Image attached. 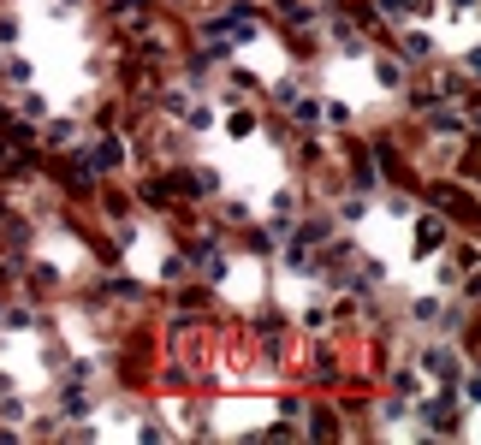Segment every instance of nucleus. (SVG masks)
Masks as SVG:
<instances>
[{
	"instance_id": "nucleus-1",
	"label": "nucleus",
	"mask_w": 481,
	"mask_h": 445,
	"mask_svg": "<svg viewBox=\"0 0 481 445\" xmlns=\"http://www.w3.org/2000/svg\"><path fill=\"white\" fill-rule=\"evenodd\" d=\"M60 184L72 196H96V160L89 155H66L60 160Z\"/></svg>"
},
{
	"instance_id": "nucleus-2",
	"label": "nucleus",
	"mask_w": 481,
	"mask_h": 445,
	"mask_svg": "<svg viewBox=\"0 0 481 445\" xmlns=\"http://www.w3.org/2000/svg\"><path fill=\"white\" fill-rule=\"evenodd\" d=\"M416 422H428V427H440V433H452V422H458V398H452V392H440V398L416 404Z\"/></svg>"
},
{
	"instance_id": "nucleus-3",
	"label": "nucleus",
	"mask_w": 481,
	"mask_h": 445,
	"mask_svg": "<svg viewBox=\"0 0 481 445\" xmlns=\"http://www.w3.org/2000/svg\"><path fill=\"white\" fill-rule=\"evenodd\" d=\"M428 131H434V137H476V125H469L463 113H452V107H440V101H434V107H428Z\"/></svg>"
},
{
	"instance_id": "nucleus-4",
	"label": "nucleus",
	"mask_w": 481,
	"mask_h": 445,
	"mask_svg": "<svg viewBox=\"0 0 481 445\" xmlns=\"http://www.w3.org/2000/svg\"><path fill=\"white\" fill-rule=\"evenodd\" d=\"M446 244V214H422L416 220V255H434Z\"/></svg>"
},
{
	"instance_id": "nucleus-5",
	"label": "nucleus",
	"mask_w": 481,
	"mask_h": 445,
	"mask_svg": "<svg viewBox=\"0 0 481 445\" xmlns=\"http://www.w3.org/2000/svg\"><path fill=\"white\" fill-rule=\"evenodd\" d=\"M327 238H333V220H327V214H309L298 232H291V244H298V250H315V244H327Z\"/></svg>"
},
{
	"instance_id": "nucleus-6",
	"label": "nucleus",
	"mask_w": 481,
	"mask_h": 445,
	"mask_svg": "<svg viewBox=\"0 0 481 445\" xmlns=\"http://www.w3.org/2000/svg\"><path fill=\"white\" fill-rule=\"evenodd\" d=\"M333 48L339 54H369V36L357 30V19H333Z\"/></svg>"
},
{
	"instance_id": "nucleus-7",
	"label": "nucleus",
	"mask_w": 481,
	"mask_h": 445,
	"mask_svg": "<svg viewBox=\"0 0 481 445\" xmlns=\"http://www.w3.org/2000/svg\"><path fill=\"white\" fill-rule=\"evenodd\" d=\"M416 368H422V374H434V380H446V386H452V374H458V356H452V350L440 345V350H422V363H416Z\"/></svg>"
},
{
	"instance_id": "nucleus-8",
	"label": "nucleus",
	"mask_w": 481,
	"mask_h": 445,
	"mask_svg": "<svg viewBox=\"0 0 481 445\" xmlns=\"http://www.w3.org/2000/svg\"><path fill=\"white\" fill-rule=\"evenodd\" d=\"M89 160H96V173H120V167H125L131 155H125V143H120V137H101Z\"/></svg>"
},
{
	"instance_id": "nucleus-9",
	"label": "nucleus",
	"mask_w": 481,
	"mask_h": 445,
	"mask_svg": "<svg viewBox=\"0 0 481 445\" xmlns=\"http://www.w3.org/2000/svg\"><path fill=\"white\" fill-rule=\"evenodd\" d=\"M0 143H36V125H24L19 113L0 107Z\"/></svg>"
},
{
	"instance_id": "nucleus-10",
	"label": "nucleus",
	"mask_w": 481,
	"mask_h": 445,
	"mask_svg": "<svg viewBox=\"0 0 481 445\" xmlns=\"http://www.w3.org/2000/svg\"><path fill=\"white\" fill-rule=\"evenodd\" d=\"M375 78H381V90H404V59L375 54Z\"/></svg>"
},
{
	"instance_id": "nucleus-11",
	"label": "nucleus",
	"mask_w": 481,
	"mask_h": 445,
	"mask_svg": "<svg viewBox=\"0 0 481 445\" xmlns=\"http://www.w3.org/2000/svg\"><path fill=\"white\" fill-rule=\"evenodd\" d=\"M78 143V125L72 119H48V149H72Z\"/></svg>"
},
{
	"instance_id": "nucleus-12",
	"label": "nucleus",
	"mask_w": 481,
	"mask_h": 445,
	"mask_svg": "<svg viewBox=\"0 0 481 445\" xmlns=\"http://www.w3.org/2000/svg\"><path fill=\"white\" fill-rule=\"evenodd\" d=\"M256 332H261V339H268L274 350H280V339H285V315H280V309H268V315L256 321Z\"/></svg>"
},
{
	"instance_id": "nucleus-13",
	"label": "nucleus",
	"mask_w": 481,
	"mask_h": 445,
	"mask_svg": "<svg viewBox=\"0 0 481 445\" xmlns=\"http://www.w3.org/2000/svg\"><path fill=\"white\" fill-rule=\"evenodd\" d=\"M0 327L30 332V327H42V315H36V309H0Z\"/></svg>"
},
{
	"instance_id": "nucleus-14",
	"label": "nucleus",
	"mask_w": 481,
	"mask_h": 445,
	"mask_svg": "<svg viewBox=\"0 0 481 445\" xmlns=\"http://www.w3.org/2000/svg\"><path fill=\"white\" fill-rule=\"evenodd\" d=\"M399 54H404V59H428V54H434V42L416 36V30H404V36H399Z\"/></svg>"
},
{
	"instance_id": "nucleus-15",
	"label": "nucleus",
	"mask_w": 481,
	"mask_h": 445,
	"mask_svg": "<svg viewBox=\"0 0 481 445\" xmlns=\"http://www.w3.org/2000/svg\"><path fill=\"white\" fill-rule=\"evenodd\" d=\"M256 131V113H250V107H232V113H226V137H250Z\"/></svg>"
},
{
	"instance_id": "nucleus-16",
	"label": "nucleus",
	"mask_w": 481,
	"mask_h": 445,
	"mask_svg": "<svg viewBox=\"0 0 481 445\" xmlns=\"http://www.w3.org/2000/svg\"><path fill=\"white\" fill-rule=\"evenodd\" d=\"M434 0H381V12L386 19H410V12H428Z\"/></svg>"
},
{
	"instance_id": "nucleus-17",
	"label": "nucleus",
	"mask_w": 481,
	"mask_h": 445,
	"mask_svg": "<svg viewBox=\"0 0 481 445\" xmlns=\"http://www.w3.org/2000/svg\"><path fill=\"white\" fill-rule=\"evenodd\" d=\"M83 410H89V398H83V392H78V380H72V386L60 392V416H83Z\"/></svg>"
},
{
	"instance_id": "nucleus-18",
	"label": "nucleus",
	"mask_w": 481,
	"mask_h": 445,
	"mask_svg": "<svg viewBox=\"0 0 481 445\" xmlns=\"http://www.w3.org/2000/svg\"><path fill=\"white\" fill-rule=\"evenodd\" d=\"M440 303H434V297H422V303H410V321H422V327H434V321H440Z\"/></svg>"
},
{
	"instance_id": "nucleus-19",
	"label": "nucleus",
	"mask_w": 481,
	"mask_h": 445,
	"mask_svg": "<svg viewBox=\"0 0 481 445\" xmlns=\"http://www.w3.org/2000/svg\"><path fill=\"white\" fill-rule=\"evenodd\" d=\"M309 433H315V440H333V433H339V416L315 410V416H309Z\"/></svg>"
},
{
	"instance_id": "nucleus-20",
	"label": "nucleus",
	"mask_w": 481,
	"mask_h": 445,
	"mask_svg": "<svg viewBox=\"0 0 481 445\" xmlns=\"http://www.w3.org/2000/svg\"><path fill=\"white\" fill-rule=\"evenodd\" d=\"M291 208H298V202H291V196H274V232H291Z\"/></svg>"
},
{
	"instance_id": "nucleus-21",
	"label": "nucleus",
	"mask_w": 481,
	"mask_h": 445,
	"mask_svg": "<svg viewBox=\"0 0 481 445\" xmlns=\"http://www.w3.org/2000/svg\"><path fill=\"white\" fill-rule=\"evenodd\" d=\"M221 220H226V226H250V202H238V196L221 202Z\"/></svg>"
},
{
	"instance_id": "nucleus-22",
	"label": "nucleus",
	"mask_w": 481,
	"mask_h": 445,
	"mask_svg": "<svg viewBox=\"0 0 481 445\" xmlns=\"http://www.w3.org/2000/svg\"><path fill=\"white\" fill-rule=\"evenodd\" d=\"M107 297H120V303H137L143 285H137V279H107Z\"/></svg>"
},
{
	"instance_id": "nucleus-23",
	"label": "nucleus",
	"mask_w": 481,
	"mask_h": 445,
	"mask_svg": "<svg viewBox=\"0 0 481 445\" xmlns=\"http://www.w3.org/2000/svg\"><path fill=\"white\" fill-rule=\"evenodd\" d=\"M298 96H303V83H298V78H280V83H274V101H280V107H291Z\"/></svg>"
},
{
	"instance_id": "nucleus-24",
	"label": "nucleus",
	"mask_w": 481,
	"mask_h": 445,
	"mask_svg": "<svg viewBox=\"0 0 481 445\" xmlns=\"http://www.w3.org/2000/svg\"><path fill=\"white\" fill-rule=\"evenodd\" d=\"M19 36H24V24H19V19H0V48H12Z\"/></svg>"
},
{
	"instance_id": "nucleus-25",
	"label": "nucleus",
	"mask_w": 481,
	"mask_h": 445,
	"mask_svg": "<svg viewBox=\"0 0 481 445\" xmlns=\"http://www.w3.org/2000/svg\"><path fill=\"white\" fill-rule=\"evenodd\" d=\"M184 273H190V255H184V250L167 255V279H184Z\"/></svg>"
},
{
	"instance_id": "nucleus-26",
	"label": "nucleus",
	"mask_w": 481,
	"mask_h": 445,
	"mask_svg": "<svg viewBox=\"0 0 481 445\" xmlns=\"http://www.w3.org/2000/svg\"><path fill=\"white\" fill-rule=\"evenodd\" d=\"M226 78H232V90H256V72H244V66H232Z\"/></svg>"
},
{
	"instance_id": "nucleus-27",
	"label": "nucleus",
	"mask_w": 481,
	"mask_h": 445,
	"mask_svg": "<svg viewBox=\"0 0 481 445\" xmlns=\"http://www.w3.org/2000/svg\"><path fill=\"white\" fill-rule=\"evenodd\" d=\"M268 137H274L280 149H291V125H285V119H274V125H268Z\"/></svg>"
},
{
	"instance_id": "nucleus-28",
	"label": "nucleus",
	"mask_w": 481,
	"mask_h": 445,
	"mask_svg": "<svg viewBox=\"0 0 481 445\" xmlns=\"http://www.w3.org/2000/svg\"><path fill=\"white\" fill-rule=\"evenodd\" d=\"M12 279H24V262H0V285H12Z\"/></svg>"
},
{
	"instance_id": "nucleus-29",
	"label": "nucleus",
	"mask_w": 481,
	"mask_h": 445,
	"mask_svg": "<svg viewBox=\"0 0 481 445\" xmlns=\"http://www.w3.org/2000/svg\"><path fill=\"white\" fill-rule=\"evenodd\" d=\"M452 6H458V12H469V6H476V0H452Z\"/></svg>"
},
{
	"instance_id": "nucleus-30",
	"label": "nucleus",
	"mask_w": 481,
	"mask_h": 445,
	"mask_svg": "<svg viewBox=\"0 0 481 445\" xmlns=\"http://www.w3.org/2000/svg\"><path fill=\"white\" fill-rule=\"evenodd\" d=\"M0 220H6V202H0Z\"/></svg>"
}]
</instances>
